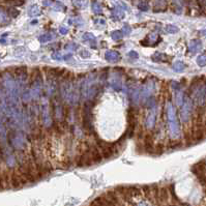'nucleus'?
<instances>
[{"label": "nucleus", "mask_w": 206, "mask_h": 206, "mask_svg": "<svg viewBox=\"0 0 206 206\" xmlns=\"http://www.w3.org/2000/svg\"><path fill=\"white\" fill-rule=\"evenodd\" d=\"M98 85L96 74H89L83 80L82 86H81V93L86 101H92L98 93Z\"/></svg>", "instance_id": "obj_1"}, {"label": "nucleus", "mask_w": 206, "mask_h": 206, "mask_svg": "<svg viewBox=\"0 0 206 206\" xmlns=\"http://www.w3.org/2000/svg\"><path fill=\"white\" fill-rule=\"evenodd\" d=\"M167 117H168L171 136L177 137L179 135V124H178V121H177L176 111L171 103L167 104Z\"/></svg>", "instance_id": "obj_2"}, {"label": "nucleus", "mask_w": 206, "mask_h": 206, "mask_svg": "<svg viewBox=\"0 0 206 206\" xmlns=\"http://www.w3.org/2000/svg\"><path fill=\"white\" fill-rule=\"evenodd\" d=\"M60 93L62 98L67 103H74V101H77L78 100V95H76L74 86L69 81H64L63 83H61Z\"/></svg>", "instance_id": "obj_3"}, {"label": "nucleus", "mask_w": 206, "mask_h": 206, "mask_svg": "<svg viewBox=\"0 0 206 206\" xmlns=\"http://www.w3.org/2000/svg\"><path fill=\"white\" fill-rule=\"evenodd\" d=\"M9 144L18 150H22L26 147V138L22 133L12 131L7 136Z\"/></svg>", "instance_id": "obj_4"}, {"label": "nucleus", "mask_w": 206, "mask_h": 206, "mask_svg": "<svg viewBox=\"0 0 206 206\" xmlns=\"http://www.w3.org/2000/svg\"><path fill=\"white\" fill-rule=\"evenodd\" d=\"M41 87H43V82H41V77L40 74H37L34 77V79L32 81V85H31V88L28 91L30 93L31 100H34V98H37L38 96L41 95Z\"/></svg>", "instance_id": "obj_5"}, {"label": "nucleus", "mask_w": 206, "mask_h": 206, "mask_svg": "<svg viewBox=\"0 0 206 206\" xmlns=\"http://www.w3.org/2000/svg\"><path fill=\"white\" fill-rule=\"evenodd\" d=\"M153 88H154V84H153L152 81H147L140 90V100L142 101L149 100L150 95L152 94Z\"/></svg>", "instance_id": "obj_6"}, {"label": "nucleus", "mask_w": 206, "mask_h": 206, "mask_svg": "<svg viewBox=\"0 0 206 206\" xmlns=\"http://www.w3.org/2000/svg\"><path fill=\"white\" fill-rule=\"evenodd\" d=\"M109 84L112 88H114L115 90H119L122 86V81H121V77L119 75V73L117 72H113L111 73L110 76L108 78Z\"/></svg>", "instance_id": "obj_7"}, {"label": "nucleus", "mask_w": 206, "mask_h": 206, "mask_svg": "<svg viewBox=\"0 0 206 206\" xmlns=\"http://www.w3.org/2000/svg\"><path fill=\"white\" fill-rule=\"evenodd\" d=\"M182 109H181V120L183 122L189 121L190 117H191L192 113V101L190 100H186L182 104Z\"/></svg>", "instance_id": "obj_8"}, {"label": "nucleus", "mask_w": 206, "mask_h": 206, "mask_svg": "<svg viewBox=\"0 0 206 206\" xmlns=\"http://www.w3.org/2000/svg\"><path fill=\"white\" fill-rule=\"evenodd\" d=\"M41 117H43V123L45 126H50L52 123L51 119V113H50V108H49L48 103L43 104V109H41Z\"/></svg>", "instance_id": "obj_9"}, {"label": "nucleus", "mask_w": 206, "mask_h": 206, "mask_svg": "<svg viewBox=\"0 0 206 206\" xmlns=\"http://www.w3.org/2000/svg\"><path fill=\"white\" fill-rule=\"evenodd\" d=\"M84 126L88 131H92V116H91V108L89 104H86L84 109Z\"/></svg>", "instance_id": "obj_10"}, {"label": "nucleus", "mask_w": 206, "mask_h": 206, "mask_svg": "<svg viewBox=\"0 0 206 206\" xmlns=\"http://www.w3.org/2000/svg\"><path fill=\"white\" fill-rule=\"evenodd\" d=\"M5 118H4V112L0 110V141L2 143H5L7 141L6 136V127H5Z\"/></svg>", "instance_id": "obj_11"}, {"label": "nucleus", "mask_w": 206, "mask_h": 206, "mask_svg": "<svg viewBox=\"0 0 206 206\" xmlns=\"http://www.w3.org/2000/svg\"><path fill=\"white\" fill-rule=\"evenodd\" d=\"M155 117H156V111L154 109V106L152 107V109L150 110L149 114H148L147 118H146V126L148 129H152L155 124Z\"/></svg>", "instance_id": "obj_12"}, {"label": "nucleus", "mask_w": 206, "mask_h": 206, "mask_svg": "<svg viewBox=\"0 0 206 206\" xmlns=\"http://www.w3.org/2000/svg\"><path fill=\"white\" fill-rule=\"evenodd\" d=\"M202 48V43L200 40H193L190 41L189 45V51L191 52L192 54H196L198 53Z\"/></svg>", "instance_id": "obj_13"}, {"label": "nucleus", "mask_w": 206, "mask_h": 206, "mask_svg": "<svg viewBox=\"0 0 206 206\" xmlns=\"http://www.w3.org/2000/svg\"><path fill=\"white\" fill-rule=\"evenodd\" d=\"M105 58H106V60L109 62H116L120 59V54H119L117 51H114V50L107 51L105 54Z\"/></svg>", "instance_id": "obj_14"}, {"label": "nucleus", "mask_w": 206, "mask_h": 206, "mask_svg": "<svg viewBox=\"0 0 206 206\" xmlns=\"http://www.w3.org/2000/svg\"><path fill=\"white\" fill-rule=\"evenodd\" d=\"M158 36L155 34V33H151V34L148 36L147 38H145V41H141V45L144 46H149V45H156L161 41V40H158Z\"/></svg>", "instance_id": "obj_15"}, {"label": "nucleus", "mask_w": 206, "mask_h": 206, "mask_svg": "<svg viewBox=\"0 0 206 206\" xmlns=\"http://www.w3.org/2000/svg\"><path fill=\"white\" fill-rule=\"evenodd\" d=\"M167 9V0H154V12H165Z\"/></svg>", "instance_id": "obj_16"}, {"label": "nucleus", "mask_w": 206, "mask_h": 206, "mask_svg": "<svg viewBox=\"0 0 206 206\" xmlns=\"http://www.w3.org/2000/svg\"><path fill=\"white\" fill-rule=\"evenodd\" d=\"M9 23V16L7 12L0 7V25H6Z\"/></svg>", "instance_id": "obj_17"}, {"label": "nucleus", "mask_w": 206, "mask_h": 206, "mask_svg": "<svg viewBox=\"0 0 206 206\" xmlns=\"http://www.w3.org/2000/svg\"><path fill=\"white\" fill-rule=\"evenodd\" d=\"M82 37H83V41L90 43V44H91V46H93V48H95V46H96V41H95V36L93 35L92 33H89V32L84 33Z\"/></svg>", "instance_id": "obj_18"}, {"label": "nucleus", "mask_w": 206, "mask_h": 206, "mask_svg": "<svg viewBox=\"0 0 206 206\" xmlns=\"http://www.w3.org/2000/svg\"><path fill=\"white\" fill-rule=\"evenodd\" d=\"M54 113H55V116L57 119H61L62 118V107L60 104L58 103L57 101H54Z\"/></svg>", "instance_id": "obj_19"}, {"label": "nucleus", "mask_w": 206, "mask_h": 206, "mask_svg": "<svg viewBox=\"0 0 206 206\" xmlns=\"http://www.w3.org/2000/svg\"><path fill=\"white\" fill-rule=\"evenodd\" d=\"M112 14H113V17H115L117 20H121L124 18V12L123 9H121V7L117 6L115 9H113V12H112Z\"/></svg>", "instance_id": "obj_20"}, {"label": "nucleus", "mask_w": 206, "mask_h": 206, "mask_svg": "<svg viewBox=\"0 0 206 206\" xmlns=\"http://www.w3.org/2000/svg\"><path fill=\"white\" fill-rule=\"evenodd\" d=\"M151 59H152V60L154 61V62H163V61H166L167 59H168V57H167L166 54L155 53L154 55H152Z\"/></svg>", "instance_id": "obj_21"}, {"label": "nucleus", "mask_w": 206, "mask_h": 206, "mask_svg": "<svg viewBox=\"0 0 206 206\" xmlns=\"http://www.w3.org/2000/svg\"><path fill=\"white\" fill-rule=\"evenodd\" d=\"M28 14H29L30 17H37V16L41 15V9L38 7V5L34 4L29 9V10H28Z\"/></svg>", "instance_id": "obj_22"}, {"label": "nucleus", "mask_w": 206, "mask_h": 206, "mask_svg": "<svg viewBox=\"0 0 206 206\" xmlns=\"http://www.w3.org/2000/svg\"><path fill=\"white\" fill-rule=\"evenodd\" d=\"M91 9H92V12L96 15H100L101 14L103 9H101V5L98 3V1H93L92 4H91Z\"/></svg>", "instance_id": "obj_23"}, {"label": "nucleus", "mask_w": 206, "mask_h": 206, "mask_svg": "<svg viewBox=\"0 0 206 206\" xmlns=\"http://www.w3.org/2000/svg\"><path fill=\"white\" fill-rule=\"evenodd\" d=\"M176 94H175V103L176 105L178 106H181L182 104H183V94H182V92L180 90H176Z\"/></svg>", "instance_id": "obj_24"}, {"label": "nucleus", "mask_w": 206, "mask_h": 206, "mask_svg": "<svg viewBox=\"0 0 206 206\" xmlns=\"http://www.w3.org/2000/svg\"><path fill=\"white\" fill-rule=\"evenodd\" d=\"M184 63L182 61H175L173 63V69L175 70V72H182V70L184 69Z\"/></svg>", "instance_id": "obj_25"}, {"label": "nucleus", "mask_w": 206, "mask_h": 206, "mask_svg": "<svg viewBox=\"0 0 206 206\" xmlns=\"http://www.w3.org/2000/svg\"><path fill=\"white\" fill-rule=\"evenodd\" d=\"M123 36V33H122L121 30H115L111 33V37L113 38L114 41H120Z\"/></svg>", "instance_id": "obj_26"}, {"label": "nucleus", "mask_w": 206, "mask_h": 206, "mask_svg": "<svg viewBox=\"0 0 206 206\" xmlns=\"http://www.w3.org/2000/svg\"><path fill=\"white\" fill-rule=\"evenodd\" d=\"M87 0H73V4L75 6L79 7V9H83L87 5Z\"/></svg>", "instance_id": "obj_27"}, {"label": "nucleus", "mask_w": 206, "mask_h": 206, "mask_svg": "<svg viewBox=\"0 0 206 206\" xmlns=\"http://www.w3.org/2000/svg\"><path fill=\"white\" fill-rule=\"evenodd\" d=\"M197 63L199 66H206V54H202V55L198 56L197 58Z\"/></svg>", "instance_id": "obj_28"}, {"label": "nucleus", "mask_w": 206, "mask_h": 206, "mask_svg": "<svg viewBox=\"0 0 206 206\" xmlns=\"http://www.w3.org/2000/svg\"><path fill=\"white\" fill-rule=\"evenodd\" d=\"M52 38H53V34H51V33H45V34L40 36V41L41 43H48Z\"/></svg>", "instance_id": "obj_29"}, {"label": "nucleus", "mask_w": 206, "mask_h": 206, "mask_svg": "<svg viewBox=\"0 0 206 206\" xmlns=\"http://www.w3.org/2000/svg\"><path fill=\"white\" fill-rule=\"evenodd\" d=\"M165 30H166V32H168V33H176V32H178V27H176L175 25H171V24H168L165 27Z\"/></svg>", "instance_id": "obj_30"}, {"label": "nucleus", "mask_w": 206, "mask_h": 206, "mask_svg": "<svg viewBox=\"0 0 206 206\" xmlns=\"http://www.w3.org/2000/svg\"><path fill=\"white\" fill-rule=\"evenodd\" d=\"M7 14H9V17L16 18V17H18V16H19L20 12H19V10L14 9V7H9V9H7Z\"/></svg>", "instance_id": "obj_31"}, {"label": "nucleus", "mask_w": 206, "mask_h": 206, "mask_svg": "<svg viewBox=\"0 0 206 206\" xmlns=\"http://www.w3.org/2000/svg\"><path fill=\"white\" fill-rule=\"evenodd\" d=\"M138 7H139L140 10H142V12H146V10H148L149 9V6H148V3L145 1H141L139 4H138Z\"/></svg>", "instance_id": "obj_32"}, {"label": "nucleus", "mask_w": 206, "mask_h": 206, "mask_svg": "<svg viewBox=\"0 0 206 206\" xmlns=\"http://www.w3.org/2000/svg\"><path fill=\"white\" fill-rule=\"evenodd\" d=\"M52 59L57 60V61H60L62 59H64V56L62 55L61 53H59V52H55V53L52 54Z\"/></svg>", "instance_id": "obj_33"}, {"label": "nucleus", "mask_w": 206, "mask_h": 206, "mask_svg": "<svg viewBox=\"0 0 206 206\" xmlns=\"http://www.w3.org/2000/svg\"><path fill=\"white\" fill-rule=\"evenodd\" d=\"M173 2H174V4H175L177 7L181 9L182 5H183L186 2V0H173Z\"/></svg>", "instance_id": "obj_34"}, {"label": "nucleus", "mask_w": 206, "mask_h": 206, "mask_svg": "<svg viewBox=\"0 0 206 206\" xmlns=\"http://www.w3.org/2000/svg\"><path fill=\"white\" fill-rule=\"evenodd\" d=\"M122 33H123V35H129L130 33H131V27H130L129 25H126L123 26V28H122Z\"/></svg>", "instance_id": "obj_35"}, {"label": "nucleus", "mask_w": 206, "mask_h": 206, "mask_svg": "<svg viewBox=\"0 0 206 206\" xmlns=\"http://www.w3.org/2000/svg\"><path fill=\"white\" fill-rule=\"evenodd\" d=\"M54 9L55 10H63L64 9V5L60 3V2H58V3H56V5L54 6Z\"/></svg>", "instance_id": "obj_36"}, {"label": "nucleus", "mask_w": 206, "mask_h": 206, "mask_svg": "<svg viewBox=\"0 0 206 206\" xmlns=\"http://www.w3.org/2000/svg\"><path fill=\"white\" fill-rule=\"evenodd\" d=\"M129 56L131 57V58L137 59L138 58V53H137V52H135V51H131V52H129Z\"/></svg>", "instance_id": "obj_37"}, {"label": "nucleus", "mask_w": 206, "mask_h": 206, "mask_svg": "<svg viewBox=\"0 0 206 206\" xmlns=\"http://www.w3.org/2000/svg\"><path fill=\"white\" fill-rule=\"evenodd\" d=\"M118 4H119V7H121L122 9H126V10L129 9L127 5H126V3H123V2H122V1H119V2H118Z\"/></svg>", "instance_id": "obj_38"}, {"label": "nucleus", "mask_w": 206, "mask_h": 206, "mask_svg": "<svg viewBox=\"0 0 206 206\" xmlns=\"http://www.w3.org/2000/svg\"><path fill=\"white\" fill-rule=\"evenodd\" d=\"M59 32L61 33V34H66L67 32H69V30H67V28L66 27H60V29H59Z\"/></svg>", "instance_id": "obj_39"}, {"label": "nucleus", "mask_w": 206, "mask_h": 206, "mask_svg": "<svg viewBox=\"0 0 206 206\" xmlns=\"http://www.w3.org/2000/svg\"><path fill=\"white\" fill-rule=\"evenodd\" d=\"M96 22H98V23H100V24H101V25H105V20H103V19H98V20H96Z\"/></svg>", "instance_id": "obj_40"}, {"label": "nucleus", "mask_w": 206, "mask_h": 206, "mask_svg": "<svg viewBox=\"0 0 206 206\" xmlns=\"http://www.w3.org/2000/svg\"><path fill=\"white\" fill-rule=\"evenodd\" d=\"M137 206H147V204H146L145 202H140Z\"/></svg>", "instance_id": "obj_41"}]
</instances>
